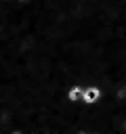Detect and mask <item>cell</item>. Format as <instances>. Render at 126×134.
Instances as JSON below:
<instances>
[{
    "mask_svg": "<svg viewBox=\"0 0 126 134\" xmlns=\"http://www.w3.org/2000/svg\"><path fill=\"white\" fill-rule=\"evenodd\" d=\"M21 2H27V0H21Z\"/></svg>",
    "mask_w": 126,
    "mask_h": 134,
    "instance_id": "3957f363",
    "label": "cell"
},
{
    "mask_svg": "<svg viewBox=\"0 0 126 134\" xmlns=\"http://www.w3.org/2000/svg\"><path fill=\"white\" fill-rule=\"evenodd\" d=\"M82 92H84V88L80 84H71L67 88V92H65V98L69 103H78V100H82Z\"/></svg>",
    "mask_w": 126,
    "mask_h": 134,
    "instance_id": "7a4b0ae2",
    "label": "cell"
},
{
    "mask_svg": "<svg viewBox=\"0 0 126 134\" xmlns=\"http://www.w3.org/2000/svg\"><path fill=\"white\" fill-rule=\"evenodd\" d=\"M101 88L99 86H88V88H84V92H82V103L84 105H97L99 100H101Z\"/></svg>",
    "mask_w": 126,
    "mask_h": 134,
    "instance_id": "6da1fadb",
    "label": "cell"
}]
</instances>
